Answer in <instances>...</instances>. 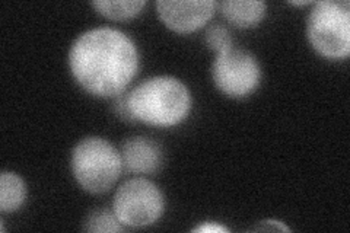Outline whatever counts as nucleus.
Instances as JSON below:
<instances>
[{
  "label": "nucleus",
  "instance_id": "1",
  "mask_svg": "<svg viewBox=\"0 0 350 233\" xmlns=\"http://www.w3.org/2000/svg\"><path fill=\"white\" fill-rule=\"evenodd\" d=\"M72 74L86 92L100 98L122 95L139 68L135 42L116 28L83 32L70 47Z\"/></svg>",
  "mask_w": 350,
  "mask_h": 233
},
{
  "label": "nucleus",
  "instance_id": "2",
  "mask_svg": "<svg viewBox=\"0 0 350 233\" xmlns=\"http://www.w3.org/2000/svg\"><path fill=\"white\" fill-rule=\"evenodd\" d=\"M135 120L157 127H171L187 118L191 109L189 87L177 77H149L127 95Z\"/></svg>",
  "mask_w": 350,
  "mask_h": 233
},
{
  "label": "nucleus",
  "instance_id": "3",
  "mask_svg": "<svg viewBox=\"0 0 350 233\" xmlns=\"http://www.w3.org/2000/svg\"><path fill=\"white\" fill-rule=\"evenodd\" d=\"M123 159L111 143L101 137L81 140L72 153V171L78 184L92 194L111 190L123 171Z\"/></svg>",
  "mask_w": 350,
  "mask_h": 233
},
{
  "label": "nucleus",
  "instance_id": "4",
  "mask_svg": "<svg viewBox=\"0 0 350 233\" xmlns=\"http://www.w3.org/2000/svg\"><path fill=\"white\" fill-rule=\"evenodd\" d=\"M311 46L327 59H347L350 53V3L347 0L315 2L308 18Z\"/></svg>",
  "mask_w": 350,
  "mask_h": 233
},
{
  "label": "nucleus",
  "instance_id": "5",
  "mask_svg": "<svg viewBox=\"0 0 350 233\" xmlns=\"http://www.w3.org/2000/svg\"><path fill=\"white\" fill-rule=\"evenodd\" d=\"M163 195L159 188L145 178H133L118 188L113 200V212L123 226L145 228L161 217Z\"/></svg>",
  "mask_w": 350,
  "mask_h": 233
},
{
  "label": "nucleus",
  "instance_id": "6",
  "mask_svg": "<svg viewBox=\"0 0 350 233\" xmlns=\"http://www.w3.org/2000/svg\"><path fill=\"white\" fill-rule=\"evenodd\" d=\"M212 73L219 91L234 98L250 95L258 86L261 77L260 64L254 55L234 46L217 51Z\"/></svg>",
  "mask_w": 350,
  "mask_h": 233
},
{
  "label": "nucleus",
  "instance_id": "7",
  "mask_svg": "<svg viewBox=\"0 0 350 233\" xmlns=\"http://www.w3.org/2000/svg\"><path fill=\"white\" fill-rule=\"evenodd\" d=\"M216 3L213 0H159L157 10L161 20L170 29L189 34L204 27L213 16Z\"/></svg>",
  "mask_w": 350,
  "mask_h": 233
},
{
  "label": "nucleus",
  "instance_id": "8",
  "mask_svg": "<svg viewBox=\"0 0 350 233\" xmlns=\"http://www.w3.org/2000/svg\"><path fill=\"white\" fill-rule=\"evenodd\" d=\"M123 166L135 174H153L162 165V150L158 143L145 137L129 139L122 150Z\"/></svg>",
  "mask_w": 350,
  "mask_h": 233
},
{
  "label": "nucleus",
  "instance_id": "9",
  "mask_svg": "<svg viewBox=\"0 0 350 233\" xmlns=\"http://www.w3.org/2000/svg\"><path fill=\"white\" fill-rule=\"evenodd\" d=\"M219 8L224 16L239 28L257 25L266 14V3L261 0H225Z\"/></svg>",
  "mask_w": 350,
  "mask_h": 233
},
{
  "label": "nucleus",
  "instance_id": "10",
  "mask_svg": "<svg viewBox=\"0 0 350 233\" xmlns=\"http://www.w3.org/2000/svg\"><path fill=\"white\" fill-rule=\"evenodd\" d=\"M27 197V185L19 175L14 172H2L0 175V210L2 213H12L24 204Z\"/></svg>",
  "mask_w": 350,
  "mask_h": 233
},
{
  "label": "nucleus",
  "instance_id": "11",
  "mask_svg": "<svg viewBox=\"0 0 350 233\" xmlns=\"http://www.w3.org/2000/svg\"><path fill=\"white\" fill-rule=\"evenodd\" d=\"M145 0H100L92 2V6L103 16L114 20H127L139 15L145 8Z\"/></svg>",
  "mask_w": 350,
  "mask_h": 233
},
{
  "label": "nucleus",
  "instance_id": "12",
  "mask_svg": "<svg viewBox=\"0 0 350 233\" xmlns=\"http://www.w3.org/2000/svg\"><path fill=\"white\" fill-rule=\"evenodd\" d=\"M85 230L88 232H122L123 225L120 223L117 216L109 213L108 210H96L88 216L85 221Z\"/></svg>",
  "mask_w": 350,
  "mask_h": 233
},
{
  "label": "nucleus",
  "instance_id": "13",
  "mask_svg": "<svg viewBox=\"0 0 350 233\" xmlns=\"http://www.w3.org/2000/svg\"><path fill=\"white\" fill-rule=\"evenodd\" d=\"M206 42L216 53L234 46L231 32L222 25H212L206 31Z\"/></svg>",
  "mask_w": 350,
  "mask_h": 233
},
{
  "label": "nucleus",
  "instance_id": "14",
  "mask_svg": "<svg viewBox=\"0 0 350 233\" xmlns=\"http://www.w3.org/2000/svg\"><path fill=\"white\" fill-rule=\"evenodd\" d=\"M191 232H202V233H226L229 229L216 221H204L202 225H197Z\"/></svg>",
  "mask_w": 350,
  "mask_h": 233
},
{
  "label": "nucleus",
  "instance_id": "15",
  "mask_svg": "<svg viewBox=\"0 0 350 233\" xmlns=\"http://www.w3.org/2000/svg\"><path fill=\"white\" fill-rule=\"evenodd\" d=\"M116 111L117 114L122 117L123 120H130L133 121V115L130 113V108H129V102H127V95H118V99L116 102Z\"/></svg>",
  "mask_w": 350,
  "mask_h": 233
},
{
  "label": "nucleus",
  "instance_id": "16",
  "mask_svg": "<svg viewBox=\"0 0 350 233\" xmlns=\"http://www.w3.org/2000/svg\"><path fill=\"white\" fill-rule=\"evenodd\" d=\"M257 230H278V232H289L291 229L279 220H262L261 225L257 228Z\"/></svg>",
  "mask_w": 350,
  "mask_h": 233
},
{
  "label": "nucleus",
  "instance_id": "17",
  "mask_svg": "<svg viewBox=\"0 0 350 233\" xmlns=\"http://www.w3.org/2000/svg\"><path fill=\"white\" fill-rule=\"evenodd\" d=\"M311 2H310V0H304V2H302V0H301V2H295V0H291V5H295V6H305V5H310Z\"/></svg>",
  "mask_w": 350,
  "mask_h": 233
}]
</instances>
